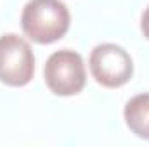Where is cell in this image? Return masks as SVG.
<instances>
[{
	"mask_svg": "<svg viewBox=\"0 0 149 147\" xmlns=\"http://www.w3.org/2000/svg\"><path fill=\"white\" fill-rule=\"evenodd\" d=\"M71 16L61 0H30L21 14L24 35L38 45H49L64 37Z\"/></svg>",
	"mask_w": 149,
	"mask_h": 147,
	"instance_id": "obj_1",
	"label": "cell"
},
{
	"mask_svg": "<svg viewBox=\"0 0 149 147\" xmlns=\"http://www.w3.org/2000/svg\"><path fill=\"white\" fill-rule=\"evenodd\" d=\"M43 80L56 95L70 97L80 94L87 83L83 57L71 49L54 52L43 66Z\"/></svg>",
	"mask_w": 149,
	"mask_h": 147,
	"instance_id": "obj_2",
	"label": "cell"
},
{
	"mask_svg": "<svg viewBox=\"0 0 149 147\" xmlns=\"http://www.w3.org/2000/svg\"><path fill=\"white\" fill-rule=\"evenodd\" d=\"M88 66L92 78L106 88H120L134 76V62L130 54L116 43H101L94 47Z\"/></svg>",
	"mask_w": 149,
	"mask_h": 147,
	"instance_id": "obj_3",
	"label": "cell"
},
{
	"mask_svg": "<svg viewBox=\"0 0 149 147\" xmlns=\"http://www.w3.org/2000/svg\"><path fill=\"white\" fill-rule=\"evenodd\" d=\"M35 55L30 43L19 35L0 37V81L9 87H24L33 80Z\"/></svg>",
	"mask_w": 149,
	"mask_h": 147,
	"instance_id": "obj_4",
	"label": "cell"
},
{
	"mask_svg": "<svg viewBox=\"0 0 149 147\" xmlns=\"http://www.w3.org/2000/svg\"><path fill=\"white\" fill-rule=\"evenodd\" d=\"M125 123L132 133L149 140V94H139L125 104Z\"/></svg>",
	"mask_w": 149,
	"mask_h": 147,
	"instance_id": "obj_5",
	"label": "cell"
},
{
	"mask_svg": "<svg viewBox=\"0 0 149 147\" xmlns=\"http://www.w3.org/2000/svg\"><path fill=\"white\" fill-rule=\"evenodd\" d=\"M141 31L149 40V5H148V9L142 12V17H141Z\"/></svg>",
	"mask_w": 149,
	"mask_h": 147,
	"instance_id": "obj_6",
	"label": "cell"
}]
</instances>
